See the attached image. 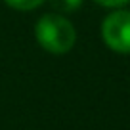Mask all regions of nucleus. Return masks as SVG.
<instances>
[{
    "mask_svg": "<svg viewBox=\"0 0 130 130\" xmlns=\"http://www.w3.org/2000/svg\"><path fill=\"white\" fill-rule=\"evenodd\" d=\"M48 2L61 15H63V13H73L82 6V0H48Z\"/></svg>",
    "mask_w": 130,
    "mask_h": 130,
    "instance_id": "7ed1b4c3",
    "label": "nucleus"
},
{
    "mask_svg": "<svg viewBox=\"0 0 130 130\" xmlns=\"http://www.w3.org/2000/svg\"><path fill=\"white\" fill-rule=\"evenodd\" d=\"M6 4L13 10H19V12H29V10H35L44 2V0H4Z\"/></svg>",
    "mask_w": 130,
    "mask_h": 130,
    "instance_id": "20e7f679",
    "label": "nucleus"
},
{
    "mask_svg": "<svg viewBox=\"0 0 130 130\" xmlns=\"http://www.w3.org/2000/svg\"><path fill=\"white\" fill-rule=\"evenodd\" d=\"M94 2H98L100 6H105V8H121L130 0H94Z\"/></svg>",
    "mask_w": 130,
    "mask_h": 130,
    "instance_id": "39448f33",
    "label": "nucleus"
},
{
    "mask_svg": "<svg viewBox=\"0 0 130 130\" xmlns=\"http://www.w3.org/2000/svg\"><path fill=\"white\" fill-rule=\"evenodd\" d=\"M35 37L38 44L50 54H65L77 42V31L61 13H46L37 21Z\"/></svg>",
    "mask_w": 130,
    "mask_h": 130,
    "instance_id": "f257e3e1",
    "label": "nucleus"
},
{
    "mask_svg": "<svg viewBox=\"0 0 130 130\" xmlns=\"http://www.w3.org/2000/svg\"><path fill=\"white\" fill-rule=\"evenodd\" d=\"M103 42L119 54H130V12L117 10L103 19Z\"/></svg>",
    "mask_w": 130,
    "mask_h": 130,
    "instance_id": "f03ea898",
    "label": "nucleus"
}]
</instances>
